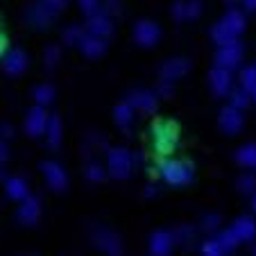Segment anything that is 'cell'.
<instances>
[{
    "label": "cell",
    "mask_w": 256,
    "mask_h": 256,
    "mask_svg": "<svg viewBox=\"0 0 256 256\" xmlns=\"http://www.w3.org/2000/svg\"><path fill=\"white\" fill-rule=\"evenodd\" d=\"M102 10H104L106 14L112 16V18H116V16L122 12V7H120V0H106V2H104V7H102Z\"/></svg>",
    "instance_id": "obj_39"
},
{
    "label": "cell",
    "mask_w": 256,
    "mask_h": 256,
    "mask_svg": "<svg viewBox=\"0 0 256 256\" xmlns=\"http://www.w3.org/2000/svg\"><path fill=\"white\" fill-rule=\"evenodd\" d=\"M218 122H220V130L229 136H236L242 132L245 127V118H242V112L240 109H234L232 104L222 106L220 109V116H218Z\"/></svg>",
    "instance_id": "obj_9"
},
{
    "label": "cell",
    "mask_w": 256,
    "mask_h": 256,
    "mask_svg": "<svg viewBox=\"0 0 256 256\" xmlns=\"http://www.w3.org/2000/svg\"><path fill=\"white\" fill-rule=\"evenodd\" d=\"M39 168H41V174H44L46 184H48L50 190L62 193V190L68 188V174H66V170H64L62 164H57V161H44Z\"/></svg>",
    "instance_id": "obj_5"
},
{
    "label": "cell",
    "mask_w": 256,
    "mask_h": 256,
    "mask_svg": "<svg viewBox=\"0 0 256 256\" xmlns=\"http://www.w3.org/2000/svg\"><path fill=\"white\" fill-rule=\"evenodd\" d=\"M5 193L14 202H23L25 198H30V186L23 177H7L5 179Z\"/></svg>",
    "instance_id": "obj_19"
},
{
    "label": "cell",
    "mask_w": 256,
    "mask_h": 256,
    "mask_svg": "<svg viewBox=\"0 0 256 256\" xmlns=\"http://www.w3.org/2000/svg\"><path fill=\"white\" fill-rule=\"evenodd\" d=\"M78 48L82 50V54L86 59H100L102 54L106 52V41L102 39V36H93V34L86 32V36L80 41Z\"/></svg>",
    "instance_id": "obj_18"
},
{
    "label": "cell",
    "mask_w": 256,
    "mask_h": 256,
    "mask_svg": "<svg viewBox=\"0 0 256 256\" xmlns=\"http://www.w3.org/2000/svg\"><path fill=\"white\" fill-rule=\"evenodd\" d=\"M156 193H159V190H156V186H148V188H145V195H148V198H154Z\"/></svg>",
    "instance_id": "obj_47"
},
{
    "label": "cell",
    "mask_w": 256,
    "mask_h": 256,
    "mask_svg": "<svg viewBox=\"0 0 256 256\" xmlns=\"http://www.w3.org/2000/svg\"><path fill=\"white\" fill-rule=\"evenodd\" d=\"M84 28H86L88 34H93V36H102V39H104V36H112L114 34V20L104 10H100V12H96V14L88 16Z\"/></svg>",
    "instance_id": "obj_13"
},
{
    "label": "cell",
    "mask_w": 256,
    "mask_h": 256,
    "mask_svg": "<svg viewBox=\"0 0 256 256\" xmlns=\"http://www.w3.org/2000/svg\"><path fill=\"white\" fill-rule=\"evenodd\" d=\"M16 218H18V222L25 224V227L36 224V222H39V218H41V200L34 198V195L25 198L23 202H20L18 211H16Z\"/></svg>",
    "instance_id": "obj_15"
},
{
    "label": "cell",
    "mask_w": 256,
    "mask_h": 256,
    "mask_svg": "<svg viewBox=\"0 0 256 256\" xmlns=\"http://www.w3.org/2000/svg\"><path fill=\"white\" fill-rule=\"evenodd\" d=\"M224 2H229V5H232V2H238V0H224Z\"/></svg>",
    "instance_id": "obj_51"
},
{
    "label": "cell",
    "mask_w": 256,
    "mask_h": 256,
    "mask_svg": "<svg viewBox=\"0 0 256 256\" xmlns=\"http://www.w3.org/2000/svg\"><path fill=\"white\" fill-rule=\"evenodd\" d=\"M229 104L234 106V109H247L250 106V102H252V93H247L242 86H238V88H232V93H229Z\"/></svg>",
    "instance_id": "obj_26"
},
{
    "label": "cell",
    "mask_w": 256,
    "mask_h": 256,
    "mask_svg": "<svg viewBox=\"0 0 256 256\" xmlns=\"http://www.w3.org/2000/svg\"><path fill=\"white\" fill-rule=\"evenodd\" d=\"M136 161L138 156L134 152H130L127 148H112L106 152V172L112 174V179H130L134 174V168H136Z\"/></svg>",
    "instance_id": "obj_1"
},
{
    "label": "cell",
    "mask_w": 256,
    "mask_h": 256,
    "mask_svg": "<svg viewBox=\"0 0 256 256\" xmlns=\"http://www.w3.org/2000/svg\"><path fill=\"white\" fill-rule=\"evenodd\" d=\"M216 238L220 240V245L224 247L227 252H234L238 245H240V240H238V236L234 234V229H222V232H216Z\"/></svg>",
    "instance_id": "obj_31"
},
{
    "label": "cell",
    "mask_w": 256,
    "mask_h": 256,
    "mask_svg": "<svg viewBox=\"0 0 256 256\" xmlns=\"http://www.w3.org/2000/svg\"><path fill=\"white\" fill-rule=\"evenodd\" d=\"M211 39H213V44L220 48V46H229V44H236L238 41V36L232 32V30L227 28V25L220 20V23H216L211 28Z\"/></svg>",
    "instance_id": "obj_23"
},
{
    "label": "cell",
    "mask_w": 256,
    "mask_h": 256,
    "mask_svg": "<svg viewBox=\"0 0 256 256\" xmlns=\"http://www.w3.org/2000/svg\"><path fill=\"white\" fill-rule=\"evenodd\" d=\"M28 52L20 48H10L5 52V57H2V70L10 75V78H18V75H23L25 70H28Z\"/></svg>",
    "instance_id": "obj_11"
},
{
    "label": "cell",
    "mask_w": 256,
    "mask_h": 256,
    "mask_svg": "<svg viewBox=\"0 0 256 256\" xmlns=\"http://www.w3.org/2000/svg\"><path fill=\"white\" fill-rule=\"evenodd\" d=\"M172 234H174L177 245H182V247H190V242L195 240V229L190 227V224H182V227H177Z\"/></svg>",
    "instance_id": "obj_33"
},
{
    "label": "cell",
    "mask_w": 256,
    "mask_h": 256,
    "mask_svg": "<svg viewBox=\"0 0 256 256\" xmlns=\"http://www.w3.org/2000/svg\"><path fill=\"white\" fill-rule=\"evenodd\" d=\"M188 68H190L188 59L172 57L161 66V80H166V82H177V80H182L186 72H188Z\"/></svg>",
    "instance_id": "obj_17"
},
{
    "label": "cell",
    "mask_w": 256,
    "mask_h": 256,
    "mask_svg": "<svg viewBox=\"0 0 256 256\" xmlns=\"http://www.w3.org/2000/svg\"><path fill=\"white\" fill-rule=\"evenodd\" d=\"M236 161H238V166H242V168L256 170V143H245L242 148H238Z\"/></svg>",
    "instance_id": "obj_25"
},
{
    "label": "cell",
    "mask_w": 256,
    "mask_h": 256,
    "mask_svg": "<svg viewBox=\"0 0 256 256\" xmlns=\"http://www.w3.org/2000/svg\"><path fill=\"white\" fill-rule=\"evenodd\" d=\"M52 18H54V12L50 7H46L44 2H36V5H30L25 10V20H28L32 28L36 30H46L52 25Z\"/></svg>",
    "instance_id": "obj_14"
},
{
    "label": "cell",
    "mask_w": 256,
    "mask_h": 256,
    "mask_svg": "<svg viewBox=\"0 0 256 256\" xmlns=\"http://www.w3.org/2000/svg\"><path fill=\"white\" fill-rule=\"evenodd\" d=\"M59 57H62V50L57 48V46H48L46 48V57H44V64L48 68H54L59 64Z\"/></svg>",
    "instance_id": "obj_37"
},
{
    "label": "cell",
    "mask_w": 256,
    "mask_h": 256,
    "mask_svg": "<svg viewBox=\"0 0 256 256\" xmlns=\"http://www.w3.org/2000/svg\"><path fill=\"white\" fill-rule=\"evenodd\" d=\"M5 179H7V174H5V170L0 168V182H5Z\"/></svg>",
    "instance_id": "obj_49"
},
{
    "label": "cell",
    "mask_w": 256,
    "mask_h": 256,
    "mask_svg": "<svg viewBox=\"0 0 256 256\" xmlns=\"http://www.w3.org/2000/svg\"><path fill=\"white\" fill-rule=\"evenodd\" d=\"M200 254L202 256H227L229 252L220 245V240H218L216 236H213V238H208V240H204L202 245H200Z\"/></svg>",
    "instance_id": "obj_29"
},
{
    "label": "cell",
    "mask_w": 256,
    "mask_h": 256,
    "mask_svg": "<svg viewBox=\"0 0 256 256\" xmlns=\"http://www.w3.org/2000/svg\"><path fill=\"white\" fill-rule=\"evenodd\" d=\"M208 86H211L213 96L218 98H227L234 88V75L232 70L227 68H220V66H213L211 72H208Z\"/></svg>",
    "instance_id": "obj_7"
},
{
    "label": "cell",
    "mask_w": 256,
    "mask_h": 256,
    "mask_svg": "<svg viewBox=\"0 0 256 256\" xmlns=\"http://www.w3.org/2000/svg\"><path fill=\"white\" fill-rule=\"evenodd\" d=\"M62 136H64V127H62V118L54 114L50 116L48 120V127H46V143H48L50 150H57L62 145Z\"/></svg>",
    "instance_id": "obj_21"
},
{
    "label": "cell",
    "mask_w": 256,
    "mask_h": 256,
    "mask_svg": "<svg viewBox=\"0 0 256 256\" xmlns=\"http://www.w3.org/2000/svg\"><path fill=\"white\" fill-rule=\"evenodd\" d=\"M242 64V46L238 44H229V46H220L216 52V66L227 68V70H236Z\"/></svg>",
    "instance_id": "obj_12"
},
{
    "label": "cell",
    "mask_w": 256,
    "mask_h": 256,
    "mask_svg": "<svg viewBox=\"0 0 256 256\" xmlns=\"http://www.w3.org/2000/svg\"><path fill=\"white\" fill-rule=\"evenodd\" d=\"M227 256H229V254H227Z\"/></svg>",
    "instance_id": "obj_54"
},
{
    "label": "cell",
    "mask_w": 256,
    "mask_h": 256,
    "mask_svg": "<svg viewBox=\"0 0 256 256\" xmlns=\"http://www.w3.org/2000/svg\"><path fill=\"white\" fill-rule=\"evenodd\" d=\"M252 256H256V245H254V250H252Z\"/></svg>",
    "instance_id": "obj_52"
},
{
    "label": "cell",
    "mask_w": 256,
    "mask_h": 256,
    "mask_svg": "<svg viewBox=\"0 0 256 256\" xmlns=\"http://www.w3.org/2000/svg\"><path fill=\"white\" fill-rule=\"evenodd\" d=\"M28 256H34V254H28Z\"/></svg>",
    "instance_id": "obj_53"
},
{
    "label": "cell",
    "mask_w": 256,
    "mask_h": 256,
    "mask_svg": "<svg viewBox=\"0 0 256 256\" xmlns=\"http://www.w3.org/2000/svg\"><path fill=\"white\" fill-rule=\"evenodd\" d=\"M174 245H177V240H174V234L170 229H156L150 236L148 252H150V256H170Z\"/></svg>",
    "instance_id": "obj_8"
},
{
    "label": "cell",
    "mask_w": 256,
    "mask_h": 256,
    "mask_svg": "<svg viewBox=\"0 0 256 256\" xmlns=\"http://www.w3.org/2000/svg\"><path fill=\"white\" fill-rule=\"evenodd\" d=\"M238 190L245 195L256 193V177L254 174H242V177L238 179Z\"/></svg>",
    "instance_id": "obj_36"
},
{
    "label": "cell",
    "mask_w": 256,
    "mask_h": 256,
    "mask_svg": "<svg viewBox=\"0 0 256 256\" xmlns=\"http://www.w3.org/2000/svg\"><path fill=\"white\" fill-rule=\"evenodd\" d=\"M84 174H86L88 182H93V184H100V182H104V177H106L109 172L102 168L100 161H88V164H86V170H84Z\"/></svg>",
    "instance_id": "obj_30"
},
{
    "label": "cell",
    "mask_w": 256,
    "mask_h": 256,
    "mask_svg": "<svg viewBox=\"0 0 256 256\" xmlns=\"http://www.w3.org/2000/svg\"><path fill=\"white\" fill-rule=\"evenodd\" d=\"M252 208H254V213H256V193H252Z\"/></svg>",
    "instance_id": "obj_48"
},
{
    "label": "cell",
    "mask_w": 256,
    "mask_h": 256,
    "mask_svg": "<svg viewBox=\"0 0 256 256\" xmlns=\"http://www.w3.org/2000/svg\"><path fill=\"white\" fill-rule=\"evenodd\" d=\"M204 12L202 0H186L184 2V20H195L200 18Z\"/></svg>",
    "instance_id": "obj_34"
},
{
    "label": "cell",
    "mask_w": 256,
    "mask_h": 256,
    "mask_svg": "<svg viewBox=\"0 0 256 256\" xmlns=\"http://www.w3.org/2000/svg\"><path fill=\"white\" fill-rule=\"evenodd\" d=\"M159 174L166 184L170 186H188L195 177V170L188 161H177V159H164L159 164Z\"/></svg>",
    "instance_id": "obj_2"
},
{
    "label": "cell",
    "mask_w": 256,
    "mask_h": 256,
    "mask_svg": "<svg viewBox=\"0 0 256 256\" xmlns=\"http://www.w3.org/2000/svg\"><path fill=\"white\" fill-rule=\"evenodd\" d=\"M177 138H179V132L174 122H156L154 125V145H156V152L161 154H170V152L177 148Z\"/></svg>",
    "instance_id": "obj_3"
},
{
    "label": "cell",
    "mask_w": 256,
    "mask_h": 256,
    "mask_svg": "<svg viewBox=\"0 0 256 256\" xmlns=\"http://www.w3.org/2000/svg\"><path fill=\"white\" fill-rule=\"evenodd\" d=\"M156 96H161V98H170V96H172V82L161 80L159 86H156Z\"/></svg>",
    "instance_id": "obj_41"
},
{
    "label": "cell",
    "mask_w": 256,
    "mask_h": 256,
    "mask_svg": "<svg viewBox=\"0 0 256 256\" xmlns=\"http://www.w3.org/2000/svg\"><path fill=\"white\" fill-rule=\"evenodd\" d=\"M222 23L227 25L236 36H240V34L245 32V28H247V18H245V14H242L240 10H229L227 14L222 16Z\"/></svg>",
    "instance_id": "obj_24"
},
{
    "label": "cell",
    "mask_w": 256,
    "mask_h": 256,
    "mask_svg": "<svg viewBox=\"0 0 256 256\" xmlns=\"http://www.w3.org/2000/svg\"><path fill=\"white\" fill-rule=\"evenodd\" d=\"M134 106L130 104V102H120V104L116 106V109H114V120H116V125L120 127V130H130L132 127V122H134Z\"/></svg>",
    "instance_id": "obj_22"
},
{
    "label": "cell",
    "mask_w": 256,
    "mask_h": 256,
    "mask_svg": "<svg viewBox=\"0 0 256 256\" xmlns=\"http://www.w3.org/2000/svg\"><path fill=\"white\" fill-rule=\"evenodd\" d=\"M84 36H86V28H82V25H68L64 30V44L66 46H80Z\"/></svg>",
    "instance_id": "obj_28"
},
{
    "label": "cell",
    "mask_w": 256,
    "mask_h": 256,
    "mask_svg": "<svg viewBox=\"0 0 256 256\" xmlns=\"http://www.w3.org/2000/svg\"><path fill=\"white\" fill-rule=\"evenodd\" d=\"M220 220H222V218L218 216V213H206V216H202V220H200V227H202V232L213 234L220 227Z\"/></svg>",
    "instance_id": "obj_35"
},
{
    "label": "cell",
    "mask_w": 256,
    "mask_h": 256,
    "mask_svg": "<svg viewBox=\"0 0 256 256\" xmlns=\"http://www.w3.org/2000/svg\"><path fill=\"white\" fill-rule=\"evenodd\" d=\"M91 240L98 250H102L106 256H122V242H120V236L112 232L106 227H96L91 234Z\"/></svg>",
    "instance_id": "obj_4"
},
{
    "label": "cell",
    "mask_w": 256,
    "mask_h": 256,
    "mask_svg": "<svg viewBox=\"0 0 256 256\" xmlns=\"http://www.w3.org/2000/svg\"><path fill=\"white\" fill-rule=\"evenodd\" d=\"M48 112H46L41 104L32 106L28 112V116H25V132H28V136H32V138H39V136H46V127H48Z\"/></svg>",
    "instance_id": "obj_10"
},
{
    "label": "cell",
    "mask_w": 256,
    "mask_h": 256,
    "mask_svg": "<svg viewBox=\"0 0 256 256\" xmlns=\"http://www.w3.org/2000/svg\"><path fill=\"white\" fill-rule=\"evenodd\" d=\"M161 39V28L159 23L150 18H143L134 25V41L140 46V48H154Z\"/></svg>",
    "instance_id": "obj_6"
},
{
    "label": "cell",
    "mask_w": 256,
    "mask_h": 256,
    "mask_svg": "<svg viewBox=\"0 0 256 256\" xmlns=\"http://www.w3.org/2000/svg\"><path fill=\"white\" fill-rule=\"evenodd\" d=\"M245 12H256V0H240Z\"/></svg>",
    "instance_id": "obj_45"
},
{
    "label": "cell",
    "mask_w": 256,
    "mask_h": 256,
    "mask_svg": "<svg viewBox=\"0 0 256 256\" xmlns=\"http://www.w3.org/2000/svg\"><path fill=\"white\" fill-rule=\"evenodd\" d=\"M10 159V148H7V140L0 136V164H5Z\"/></svg>",
    "instance_id": "obj_43"
},
{
    "label": "cell",
    "mask_w": 256,
    "mask_h": 256,
    "mask_svg": "<svg viewBox=\"0 0 256 256\" xmlns=\"http://www.w3.org/2000/svg\"><path fill=\"white\" fill-rule=\"evenodd\" d=\"M5 52H7V39L0 34V57H5Z\"/></svg>",
    "instance_id": "obj_46"
},
{
    "label": "cell",
    "mask_w": 256,
    "mask_h": 256,
    "mask_svg": "<svg viewBox=\"0 0 256 256\" xmlns=\"http://www.w3.org/2000/svg\"><path fill=\"white\" fill-rule=\"evenodd\" d=\"M32 96H34V102H36V104L46 106L54 100V86H50V84H39V86H34Z\"/></svg>",
    "instance_id": "obj_27"
},
{
    "label": "cell",
    "mask_w": 256,
    "mask_h": 256,
    "mask_svg": "<svg viewBox=\"0 0 256 256\" xmlns=\"http://www.w3.org/2000/svg\"><path fill=\"white\" fill-rule=\"evenodd\" d=\"M232 229H234V234L238 236V240L240 242H250V240H254L256 238V220L254 218H250V216L238 218L236 222L232 224Z\"/></svg>",
    "instance_id": "obj_20"
},
{
    "label": "cell",
    "mask_w": 256,
    "mask_h": 256,
    "mask_svg": "<svg viewBox=\"0 0 256 256\" xmlns=\"http://www.w3.org/2000/svg\"><path fill=\"white\" fill-rule=\"evenodd\" d=\"M170 14H172V18L177 23H182L184 20V0H174L172 7H170Z\"/></svg>",
    "instance_id": "obj_40"
},
{
    "label": "cell",
    "mask_w": 256,
    "mask_h": 256,
    "mask_svg": "<svg viewBox=\"0 0 256 256\" xmlns=\"http://www.w3.org/2000/svg\"><path fill=\"white\" fill-rule=\"evenodd\" d=\"M0 136H2V138H12V136H14L12 125H2V127H0Z\"/></svg>",
    "instance_id": "obj_44"
},
{
    "label": "cell",
    "mask_w": 256,
    "mask_h": 256,
    "mask_svg": "<svg viewBox=\"0 0 256 256\" xmlns=\"http://www.w3.org/2000/svg\"><path fill=\"white\" fill-rule=\"evenodd\" d=\"M252 100L256 102V88H254V91H252Z\"/></svg>",
    "instance_id": "obj_50"
},
{
    "label": "cell",
    "mask_w": 256,
    "mask_h": 256,
    "mask_svg": "<svg viewBox=\"0 0 256 256\" xmlns=\"http://www.w3.org/2000/svg\"><path fill=\"white\" fill-rule=\"evenodd\" d=\"M240 86L247 93H252L256 88V64H250L240 70Z\"/></svg>",
    "instance_id": "obj_32"
},
{
    "label": "cell",
    "mask_w": 256,
    "mask_h": 256,
    "mask_svg": "<svg viewBox=\"0 0 256 256\" xmlns=\"http://www.w3.org/2000/svg\"><path fill=\"white\" fill-rule=\"evenodd\" d=\"M41 2H44L46 7H50V10H52L54 14H57V12H62L64 7L68 5V0H41Z\"/></svg>",
    "instance_id": "obj_42"
},
{
    "label": "cell",
    "mask_w": 256,
    "mask_h": 256,
    "mask_svg": "<svg viewBox=\"0 0 256 256\" xmlns=\"http://www.w3.org/2000/svg\"><path fill=\"white\" fill-rule=\"evenodd\" d=\"M127 102L134 106L136 112L152 114V112H156V102H159V96H156L154 91H148V88H136V91L130 93Z\"/></svg>",
    "instance_id": "obj_16"
},
{
    "label": "cell",
    "mask_w": 256,
    "mask_h": 256,
    "mask_svg": "<svg viewBox=\"0 0 256 256\" xmlns=\"http://www.w3.org/2000/svg\"><path fill=\"white\" fill-rule=\"evenodd\" d=\"M78 2H80V10H82L86 16H91V14H96V12L102 10L100 0H78Z\"/></svg>",
    "instance_id": "obj_38"
}]
</instances>
